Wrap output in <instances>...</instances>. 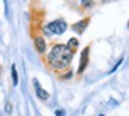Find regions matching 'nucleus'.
<instances>
[{"label":"nucleus","instance_id":"f257e3e1","mask_svg":"<svg viewBox=\"0 0 129 116\" xmlns=\"http://www.w3.org/2000/svg\"><path fill=\"white\" fill-rule=\"evenodd\" d=\"M74 52L67 48L65 44H56L47 55V62L53 69H64L71 64Z\"/></svg>","mask_w":129,"mask_h":116},{"label":"nucleus","instance_id":"f03ea898","mask_svg":"<svg viewBox=\"0 0 129 116\" xmlns=\"http://www.w3.org/2000/svg\"><path fill=\"white\" fill-rule=\"evenodd\" d=\"M67 30V22L64 19H56L51 21L45 26V32L47 35H62Z\"/></svg>","mask_w":129,"mask_h":116},{"label":"nucleus","instance_id":"7ed1b4c3","mask_svg":"<svg viewBox=\"0 0 129 116\" xmlns=\"http://www.w3.org/2000/svg\"><path fill=\"white\" fill-rule=\"evenodd\" d=\"M87 64H89V47H85L83 51L81 52V65L78 68V73H82L86 69Z\"/></svg>","mask_w":129,"mask_h":116},{"label":"nucleus","instance_id":"20e7f679","mask_svg":"<svg viewBox=\"0 0 129 116\" xmlns=\"http://www.w3.org/2000/svg\"><path fill=\"white\" fill-rule=\"evenodd\" d=\"M34 86H35V90H36V95L39 99H42V101H46V99L49 98V93L46 90H43L42 87H40L39 84V80L38 79H34Z\"/></svg>","mask_w":129,"mask_h":116},{"label":"nucleus","instance_id":"39448f33","mask_svg":"<svg viewBox=\"0 0 129 116\" xmlns=\"http://www.w3.org/2000/svg\"><path fill=\"white\" fill-rule=\"evenodd\" d=\"M87 24H89V19H83V21H79V22H76V24H74V25H72V29L75 30V32H78L79 35H81V33H83V30L86 29Z\"/></svg>","mask_w":129,"mask_h":116},{"label":"nucleus","instance_id":"423d86ee","mask_svg":"<svg viewBox=\"0 0 129 116\" xmlns=\"http://www.w3.org/2000/svg\"><path fill=\"white\" fill-rule=\"evenodd\" d=\"M35 47H36V50L39 52H45L46 51V40L43 37H36L35 39Z\"/></svg>","mask_w":129,"mask_h":116},{"label":"nucleus","instance_id":"0eeeda50","mask_svg":"<svg viewBox=\"0 0 129 116\" xmlns=\"http://www.w3.org/2000/svg\"><path fill=\"white\" fill-rule=\"evenodd\" d=\"M65 46H67V48L70 50L71 52H74V54H75L76 48H78V46H79V41H78V39H75V37H71L70 40H68V43L65 44Z\"/></svg>","mask_w":129,"mask_h":116},{"label":"nucleus","instance_id":"6e6552de","mask_svg":"<svg viewBox=\"0 0 129 116\" xmlns=\"http://www.w3.org/2000/svg\"><path fill=\"white\" fill-rule=\"evenodd\" d=\"M11 76H13V86H17L18 84V75H17V66H15V64H13V66H11Z\"/></svg>","mask_w":129,"mask_h":116},{"label":"nucleus","instance_id":"1a4fd4ad","mask_svg":"<svg viewBox=\"0 0 129 116\" xmlns=\"http://www.w3.org/2000/svg\"><path fill=\"white\" fill-rule=\"evenodd\" d=\"M11 110H13L11 104H10V102H7V104H6V112H7V113H11Z\"/></svg>","mask_w":129,"mask_h":116},{"label":"nucleus","instance_id":"9d476101","mask_svg":"<svg viewBox=\"0 0 129 116\" xmlns=\"http://www.w3.org/2000/svg\"><path fill=\"white\" fill-rule=\"evenodd\" d=\"M65 115V112L62 109H57L56 110V116H64Z\"/></svg>","mask_w":129,"mask_h":116},{"label":"nucleus","instance_id":"9b49d317","mask_svg":"<svg viewBox=\"0 0 129 116\" xmlns=\"http://www.w3.org/2000/svg\"><path fill=\"white\" fill-rule=\"evenodd\" d=\"M122 61H123V58H121V60H119V61H118V64H117V65H115V66H114V68H112V69H111V72H114V71H115V69H117V68H118V66H119V64H121V62H122Z\"/></svg>","mask_w":129,"mask_h":116},{"label":"nucleus","instance_id":"f8f14e48","mask_svg":"<svg viewBox=\"0 0 129 116\" xmlns=\"http://www.w3.org/2000/svg\"><path fill=\"white\" fill-rule=\"evenodd\" d=\"M82 4H85V7H90L93 3H92V2H82Z\"/></svg>","mask_w":129,"mask_h":116}]
</instances>
